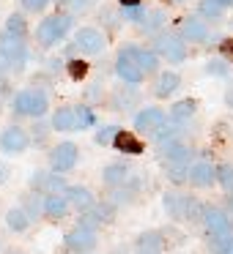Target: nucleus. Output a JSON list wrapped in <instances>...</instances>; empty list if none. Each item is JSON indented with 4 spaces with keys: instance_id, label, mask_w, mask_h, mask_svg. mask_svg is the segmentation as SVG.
Segmentation results:
<instances>
[{
    "instance_id": "obj_1",
    "label": "nucleus",
    "mask_w": 233,
    "mask_h": 254,
    "mask_svg": "<svg viewBox=\"0 0 233 254\" xmlns=\"http://www.w3.org/2000/svg\"><path fill=\"white\" fill-rule=\"evenodd\" d=\"M11 112L19 118H33V121H41V118L50 112V99L41 88H22L19 93H14L11 99Z\"/></svg>"
},
{
    "instance_id": "obj_2",
    "label": "nucleus",
    "mask_w": 233,
    "mask_h": 254,
    "mask_svg": "<svg viewBox=\"0 0 233 254\" xmlns=\"http://www.w3.org/2000/svg\"><path fill=\"white\" fill-rule=\"evenodd\" d=\"M162 208H165V213L176 221H195V219L203 216V205L195 197L181 194V191H167L165 197H162Z\"/></svg>"
},
{
    "instance_id": "obj_3",
    "label": "nucleus",
    "mask_w": 233,
    "mask_h": 254,
    "mask_svg": "<svg viewBox=\"0 0 233 254\" xmlns=\"http://www.w3.org/2000/svg\"><path fill=\"white\" fill-rule=\"evenodd\" d=\"M69 28H72V17H66V14L47 17V19H41L39 28H36V41H39V47L50 50V47H55L58 41L69 33Z\"/></svg>"
},
{
    "instance_id": "obj_4",
    "label": "nucleus",
    "mask_w": 233,
    "mask_h": 254,
    "mask_svg": "<svg viewBox=\"0 0 233 254\" xmlns=\"http://www.w3.org/2000/svg\"><path fill=\"white\" fill-rule=\"evenodd\" d=\"M0 52L6 55L11 71H22L25 63H28V44H25V39L6 28L0 30Z\"/></svg>"
},
{
    "instance_id": "obj_5",
    "label": "nucleus",
    "mask_w": 233,
    "mask_h": 254,
    "mask_svg": "<svg viewBox=\"0 0 233 254\" xmlns=\"http://www.w3.org/2000/svg\"><path fill=\"white\" fill-rule=\"evenodd\" d=\"M96 243H99V232L91 230V227H72V230L63 235V249H66L69 254H91L96 249Z\"/></svg>"
},
{
    "instance_id": "obj_6",
    "label": "nucleus",
    "mask_w": 233,
    "mask_h": 254,
    "mask_svg": "<svg viewBox=\"0 0 233 254\" xmlns=\"http://www.w3.org/2000/svg\"><path fill=\"white\" fill-rule=\"evenodd\" d=\"M77 161H80V148L72 139H63V142H58L50 148V170L52 172L66 175V172H72L74 167H77Z\"/></svg>"
},
{
    "instance_id": "obj_7",
    "label": "nucleus",
    "mask_w": 233,
    "mask_h": 254,
    "mask_svg": "<svg viewBox=\"0 0 233 254\" xmlns=\"http://www.w3.org/2000/svg\"><path fill=\"white\" fill-rule=\"evenodd\" d=\"M30 148V134L22 126H6L0 131V153L3 156H22Z\"/></svg>"
},
{
    "instance_id": "obj_8",
    "label": "nucleus",
    "mask_w": 233,
    "mask_h": 254,
    "mask_svg": "<svg viewBox=\"0 0 233 254\" xmlns=\"http://www.w3.org/2000/svg\"><path fill=\"white\" fill-rule=\"evenodd\" d=\"M74 50L83 55H102L107 50V36L99 28H80L74 30Z\"/></svg>"
},
{
    "instance_id": "obj_9",
    "label": "nucleus",
    "mask_w": 233,
    "mask_h": 254,
    "mask_svg": "<svg viewBox=\"0 0 233 254\" xmlns=\"http://www.w3.org/2000/svg\"><path fill=\"white\" fill-rule=\"evenodd\" d=\"M165 123H167V112L162 110V107H143V110L134 115L132 126L137 134H156Z\"/></svg>"
},
{
    "instance_id": "obj_10",
    "label": "nucleus",
    "mask_w": 233,
    "mask_h": 254,
    "mask_svg": "<svg viewBox=\"0 0 233 254\" xmlns=\"http://www.w3.org/2000/svg\"><path fill=\"white\" fill-rule=\"evenodd\" d=\"M156 55L165 58L167 63H184L189 55L187 41L178 36H162V39H156Z\"/></svg>"
},
{
    "instance_id": "obj_11",
    "label": "nucleus",
    "mask_w": 233,
    "mask_h": 254,
    "mask_svg": "<svg viewBox=\"0 0 233 254\" xmlns=\"http://www.w3.org/2000/svg\"><path fill=\"white\" fill-rule=\"evenodd\" d=\"M200 221H203V227H206L209 235H220V232H231L233 230V216L228 213V210H222V208H214V205L203 208Z\"/></svg>"
},
{
    "instance_id": "obj_12",
    "label": "nucleus",
    "mask_w": 233,
    "mask_h": 254,
    "mask_svg": "<svg viewBox=\"0 0 233 254\" xmlns=\"http://www.w3.org/2000/svg\"><path fill=\"white\" fill-rule=\"evenodd\" d=\"M217 183V164L200 159L189 164V186L195 189H211Z\"/></svg>"
},
{
    "instance_id": "obj_13",
    "label": "nucleus",
    "mask_w": 233,
    "mask_h": 254,
    "mask_svg": "<svg viewBox=\"0 0 233 254\" xmlns=\"http://www.w3.org/2000/svg\"><path fill=\"white\" fill-rule=\"evenodd\" d=\"M63 194L69 197V202H72V208L77 210V213H85V210H91L96 202H99L96 194L91 191L88 186H83V183H72V186H66Z\"/></svg>"
},
{
    "instance_id": "obj_14",
    "label": "nucleus",
    "mask_w": 233,
    "mask_h": 254,
    "mask_svg": "<svg viewBox=\"0 0 233 254\" xmlns=\"http://www.w3.org/2000/svg\"><path fill=\"white\" fill-rule=\"evenodd\" d=\"M113 213H116V202H96L91 210H85V213H80L83 219H80V224L83 227H91V230H99L102 224H110L113 221Z\"/></svg>"
},
{
    "instance_id": "obj_15",
    "label": "nucleus",
    "mask_w": 233,
    "mask_h": 254,
    "mask_svg": "<svg viewBox=\"0 0 233 254\" xmlns=\"http://www.w3.org/2000/svg\"><path fill=\"white\" fill-rule=\"evenodd\" d=\"M129 178H132V167L123 164V161H110V164L102 167V183L107 189L123 186V183H129Z\"/></svg>"
},
{
    "instance_id": "obj_16",
    "label": "nucleus",
    "mask_w": 233,
    "mask_h": 254,
    "mask_svg": "<svg viewBox=\"0 0 233 254\" xmlns=\"http://www.w3.org/2000/svg\"><path fill=\"white\" fill-rule=\"evenodd\" d=\"M72 208V202H69V197L63 191H52V194H44V216L50 221H61L66 219V213Z\"/></svg>"
},
{
    "instance_id": "obj_17",
    "label": "nucleus",
    "mask_w": 233,
    "mask_h": 254,
    "mask_svg": "<svg viewBox=\"0 0 233 254\" xmlns=\"http://www.w3.org/2000/svg\"><path fill=\"white\" fill-rule=\"evenodd\" d=\"M134 252L137 254H162L165 252V235L159 230H145L134 238Z\"/></svg>"
},
{
    "instance_id": "obj_18",
    "label": "nucleus",
    "mask_w": 233,
    "mask_h": 254,
    "mask_svg": "<svg viewBox=\"0 0 233 254\" xmlns=\"http://www.w3.org/2000/svg\"><path fill=\"white\" fill-rule=\"evenodd\" d=\"M113 148L118 150V153H126V156H143L145 153V142L140 139L137 131H118L116 142H113Z\"/></svg>"
},
{
    "instance_id": "obj_19",
    "label": "nucleus",
    "mask_w": 233,
    "mask_h": 254,
    "mask_svg": "<svg viewBox=\"0 0 233 254\" xmlns=\"http://www.w3.org/2000/svg\"><path fill=\"white\" fill-rule=\"evenodd\" d=\"M209 36H211V30L200 17L184 19V25H181V39L184 41H189V44H203V41H209Z\"/></svg>"
},
{
    "instance_id": "obj_20",
    "label": "nucleus",
    "mask_w": 233,
    "mask_h": 254,
    "mask_svg": "<svg viewBox=\"0 0 233 254\" xmlns=\"http://www.w3.org/2000/svg\"><path fill=\"white\" fill-rule=\"evenodd\" d=\"M50 128L52 131H61V134L77 131V110L74 107H58L50 118Z\"/></svg>"
},
{
    "instance_id": "obj_21",
    "label": "nucleus",
    "mask_w": 233,
    "mask_h": 254,
    "mask_svg": "<svg viewBox=\"0 0 233 254\" xmlns=\"http://www.w3.org/2000/svg\"><path fill=\"white\" fill-rule=\"evenodd\" d=\"M116 74L126 85H143L145 82V71H143V68H140L137 63H132L129 58H121V55H116Z\"/></svg>"
},
{
    "instance_id": "obj_22",
    "label": "nucleus",
    "mask_w": 233,
    "mask_h": 254,
    "mask_svg": "<svg viewBox=\"0 0 233 254\" xmlns=\"http://www.w3.org/2000/svg\"><path fill=\"white\" fill-rule=\"evenodd\" d=\"M189 156H192V150H189V145H184L181 139H173V142L159 145L162 164H176V161H187L189 164Z\"/></svg>"
},
{
    "instance_id": "obj_23",
    "label": "nucleus",
    "mask_w": 233,
    "mask_h": 254,
    "mask_svg": "<svg viewBox=\"0 0 233 254\" xmlns=\"http://www.w3.org/2000/svg\"><path fill=\"white\" fill-rule=\"evenodd\" d=\"M181 88V74L178 71H159L154 79V96L156 99H167Z\"/></svg>"
},
{
    "instance_id": "obj_24",
    "label": "nucleus",
    "mask_w": 233,
    "mask_h": 254,
    "mask_svg": "<svg viewBox=\"0 0 233 254\" xmlns=\"http://www.w3.org/2000/svg\"><path fill=\"white\" fill-rule=\"evenodd\" d=\"M3 221H6V227L11 232H25L30 227V216H28V210L22 208V205H14V208H8L6 210V216H3Z\"/></svg>"
},
{
    "instance_id": "obj_25",
    "label": "nucleus",
    "mask_w": 233,
    "mask_h": 254,
    "mask_svg": "<svg viewBox=\"0 0 233 254\" xmlns=\"http://www.w3.org/2000/svg\"><path fill=\"white\" fill-rule=\"evenodd\" d=\"M195 112H198V101L187 96V99H178L176 104L167 110V118L176 121V123H187L189 118H195Z\"/></svg>"
},
{
    "instance_id": "obj_26",
    "label": "nucleus",
    "mask_w": 233,
    "mask_h": 254,
    "mask_svg": "<svg viewBox=\"0 0 233 254\" xmlns=\"http://www.w3.org/2000/svg\"><path fill=\"white\" fill-rule=\"evenodd\" d=\"M165 25H167V14L162 11V8H151V11L143 17V22H140V30L148 33V36H154V33H159Z\"/></svg>"
},
{
    "instance_id": "obj_27",
    "label": "nucleus",
    "mask_w": 233,
    "mask_h": 254,
    "mask_svg": "<svg viewBox=\"0 0 233 254\" xmlns=\"http://www.w3.org/2000/svg\"><path fill=\"white\" fill-rule=\"evenodd\" d=\"M134 104H137V90L134 88H116L113 90V99H110L113 110L123 112V110H129V107H134Z\"/></svg>"
},
{
    "instance_id": "obj_28",
    "label": "nucleus",
    "mask_w": 233,
    "mask_h": 254,
    "mask_svg": "<svg viewBox=\"0 0 233 254\" xmlns=\"http://www.w3.org/2000/svg\"><path fill=\"white\" fill-rule=\"evenodd\" d=\"M165 178L173 183V186H184V183H189V164L187 161L165 164Z\"/></svg>"
},
{
    "instance_id": "obj_29",
    "label": "nucleus",
    "mask_w": 233,
    "mask_h": 254,
    "mask_svg": "<svg viewBox=\"0 0 233 254\" xmlns=\"http://www.w3.org/2000/svg\"><path fill=\"white\" fill-rule=\"evenodd\" d=\"M209 252L211 254H233V230L220 232V235H209Z\"/></svg>"
},
{
    "instance_id": "obj_30",
    "label": "nucleus",
    "mask_w": 233,
    "mask_h": 254,
    "mask_svg": "<svg viewBox=\"0 0 233 254\" xmlns=\"http://www.w3.org/2000/svg\"><path fill=\"white\" fill-rule=\"evenodd\" d=\"M22 208L28 210L30 219H39V216H44V194H41V191H30L28 197H25Z\"/></svg>"
},
{
    "instance_id": "obj_31",
    "label": "nucleus",
    "mask_w": 233,
    "mask_h": 254,
    "mask_svg": "<svg viewBox=\"0 0 233 254\" xmlns=\"http://www.w3.org/2000/svg\"><path fill=\"white\" fill-rule=\"evenodd\" d=\"M118 131H121V126H116V123H107V126H99V128H96V134H94V142H96V145H102V148H107V145H113V142H116Z\"/></svg>"
},
{
    "instance_id": "obj_32",
    "label": "nucleus",
    "mask_w": 233,
    "mask_h": 254,
    "mask_svg": "<svg viewBox=\"0 0 233 254\" xmlns=\"http://www.w3.org/2000/svg\"><path fill=\"white\" fill-rule=\"evenodd\" d=\"M74 110H77V131H88V128L96 126V112L91 110V107L80 104V107H74Z\"/></svg>"
},
{
    "instance_id": "obj_33",
    "label": "nucleus",
    "mask_w": 233,
    "mask_h": 254,
    "mask_svg": "<svg viewBox=\"0 0 233 254\" xmlns=\"http://www.w3.org/2000/svg\"><path fill=\"white\" fill-rule=\"evenodd\" d=\"M206 74H211V77H228L231 74V66H228V58H209L203 66Z\"/></svg>"
},
{
    "instance_id": "obj_34",
    "label": "nucleus",
    "mask_w": 233,
    "mask_h": 254,
    "mask_svg": "<svg viewBox=\"0 0 233 254\" xmlns=\"http://www.w3.org/2000/svg\"><path fill=\"white\" fill-rule=\"evenodd\" d=\"M66 71H69V77H72L74 82H80V79H85V77H88L91 66L83 61V58H72V61L66 63Z\"/></svg>"
},
{
    "instance_id": "obj_35",
    "label": "nucleus",
    "mask_w": 233,
    "mask_h": 254,
    "mask_svg": "<svg viewBox=\"0 0 233 254\" xmlns=\"http://www.w3.org/2000/svg\"><path fill=\"white\" fill-rule=\"evenodd\" d=\"M217 183L222 186V191H233V164H220L217 167Z\"/></svg>"
},
{
    "instance_id": "obj_36",
    "label": "nucleus",
    "mask_w": 233,
    "mask_h": 254,
    "mask_svg": "<svg viewBox=\"0 0 233 254\" xmlns=\"http://www.w3.org/2000/svg\"><path fill=\"white\" fill-rule=\"evenodd\" d=\"M6 30H11V33H17V36H28V25H25V17L22 14H8V19H6Z\"/></svg>"
},
{
    "instance_id": "obj_37",
    "label": "nucleus",
    "mask_w": 233,
    "mask_h": 254,
    "mask_svg": "<svg viewBox=\"0 0 233 254\" xmlns=\"http://www.w3.org/2000/svg\"><path fill=\"white\" fill-rule=\"evenodd\" d=\"M222 11H225V8H222L220 3H214V0H200V17L217 19V17H222Z\"/></svg>"
},
{
    "instance_id": "obj_38",
    "label": "nucleus",
    "mask_w": 233,
    "mask_h": 254,
    "mask_svg": "<svg viewBox=\"0 0 233 254\" xmlns=\"http://www.w3.org/2000/svg\"><path fill=\"white\" fill-rule=\"evenodd\" d=\"M145 8L143 6H134V8H121V19H126V22H143L145 17Z\"/></svg>"
},
{
    "instance_id": "obj_39",
    "label": "nucleus",
    "mask_w": 233,
    "mask_h": 254,
    "mask_svg": "<svg viewBox=\"0 0 233 254\" xmlns=\"http://www.w3.org/2000/svg\"><path fill=\"white\" fill-rule=\"evenodd\" d=\"M22 3L25 11H33V14H41L47 8V3H52V0H19Z\"/></svg>"
},
{
    "instance_id": "obj_40",
    "label": "nucleus",
    "mask_w": 233,
    "mask_h": 254,
    "mask_svg": "<svg viewBox=\"0 0 233 254\" xmlns=\"http://www.w3.org/2000/svg\"><path fill=\"white\" fill-rule=\"evenodd\" d=\"M69 6H72V14H83L91 8V0H72Z\"/></svg>"
},
{
    "instance_id": "obj_41",
    "label": "nucleus",
    "mask_w": 233,
    "mask_h": 254,
    "mask_svg": "<svg viewBox=\"0 0 233 254\" xmlns=\"http://www.w3.org/2000/svg\"><path fill=\"white\" fill-rule=\"evenodd\" d=\"M220 50H222V58L233 61V39H222L220 41Z\"/></svg>"
},
{
    "instance_id": "obj_42",
    "label": "nucleus",
    "mask_w": 233,
    "mask_h": 254,
    "mask_svg": "<svg viewBox=\"0 0 233 254\" xmlns=\"http://www.w3.org/2000/svg\"><path fill=\"white\" fill-rule=\"evenodd\" d=\"M11 71V66H8V61H6V55H3V52H0V79L6 77V74Z\"/></svg>"
},
{
    "instance_id": "obj_43",
    "label": "nucleus",
    "mask_w": 233,
    "mask_h": 254,
    "mask_svg": "<svg viewBox=\"0 0 233 254\" xmlns=\"http://www.w3.org/2000/svg\"><path fill=\"white\" fill-rule=\"evenodd\" d=\"M118 6L121 8H134V6H143L140 0H118Z\"/></svg>"
},
{
    "instance_id": "obj_44",
    "label": "nucleus",
    "mask_w": 233,
    "mask_h": 254,
    "mask_svg": "<svg viewBox=\"0 0 233 254\" xmlns=\"http://www.w3.org/2000/svg\"><path fill=\"white\" fill-rule=\"evenodd\" d=\"M222 99H225V104H228V107H231V110H233V88H228Z\"/></svg>"
},
{
    "instance_id": "obj_45",
    "label": "nucleus",
    "mask_w": 233,
    "mask_h": 254,
    "mask_svg": "<svg viewBox=\"0 0 233 254\" xmlns=\"http://www.w3.org/2000/svg\"><path fill=\"white\" fill-rule=\"evenodd\" d=\"M214 3H220L222 8H228V6H233V0H214Z\"/></svg>"
},
{
    "instance_id": "obj_46",
    "label": "nucleus",
    "mask_w": 233,
    "mask_h": 254,
    "mask_svg": "<svg viewBox=\"0 0 233 254\" xmlns=\"http://www.w3.org/2000/svg\"><path fill=\"white\" fill-rule=\"evenodd\" d=\"M6 172H8V170H6V167H3V164H0V183L6 181Z\"/></svg>"
},
{
    "instance_id": "obj_47",
    "label": "nucleus",
    "mask_w": 233,
    "mask_h": 254,
    "mask_svg": "<svg viewBox=\"0 0 233 254\" xmlns=\"http://www.w3.org/2000/svg\"><path fill=\"white\" fill-rule=\"evenodd\" d=\"M52 3H58V6H66V3H72V0H52Z\"/></svg>"
},
{
    "instance_id": "obj_48",
    "label": "nucleus",
    "mask_w": 233,
    "mask_h": 254,
    "mask_svg": "<svg viewBox=\"0 0 233 254\" xmlns=\"http://www.w3.org/2000/svg\"><path fill=\"white\" fill-rule=\"evenodd\" d=\"M170 3H187V0H170Z\"/></svg>"
},
{
    "instance_id": "obj_49",
    "label": "nucleus",
    "mask_w": 233,
    "mask_h": 254,
    "mask_svg": "<svg viewBox=\"0 0 233 254\" xmlns=\"http://www.w3.org/2000/svg\"><path fill=\"white\" fill-rule=\"evenodd\" d=\"M231 28H233V17H231Z\"/></svg>"
},
{
    "instance_id": "obj_50",
    "label": "nucleus",
    "mask_w": 233,
    "mask_h": 254,
    "mask_svg": "<svg viewBox=\"0 0 233 254\" xmlns=\"http://www.w3.org/2000/svg\"><path fill=\"white\" fill-rule=\"evenodd\" d=\"M14 254H19V252H14Z\"/></svg>"
}]
</instances>
